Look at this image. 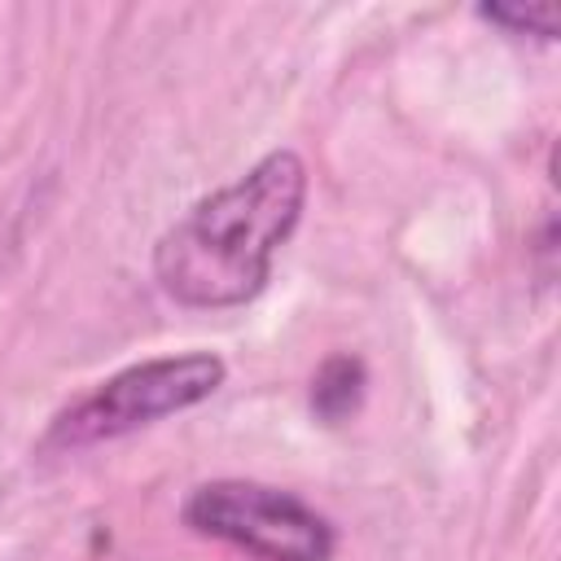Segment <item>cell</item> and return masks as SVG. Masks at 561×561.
Instances as JSON below:
<instances>
[{
    "mask_svg": "<svg viewBox=\"0 0 561 561\" xmlns=\"http://www.w3.org/2000/svg\"><path fill=\"white\" fill-rule=\"evenodd\" d=\"M180 517L193 535L232 543L259 561H333L337 552V530L320 508L254 478H215L193 486Z\"/></svg>",
    "mask_w": 561,
    "mask_h": 561,
    "instance_id": "3957f363",
    "label": "cell"
},
{
    "mask_svg": "<svg viewBox=\"0 0 561 561\" xmlns=\"http://www.w3.org/2000/svg\"><path fill=\"white\" fill-rule=\"evenodd\" d=\"M307 188V162L294 149H272L232 184L197 197L153 241L158 289L188 311L254 302L272 276L276 250L302 219Z\"/></svg>",
    "mask_w": 561,
    "mask_h": 561,
    "instance_id": "6da1fadb",
    "label": "cell"
},
{
    "mask_svg": "<svg viewBox=\"0 0 561 561\" xmlns=\"http://www.w3.org/2000/svg\"><path fill=\"white\" fill-rule=\"evenodd\" d=\"M478 18L500 26L504 35H530L539 44H552L557 39V4H522V0H508V4H478Z\"/></svg>",
    "mask_w": 561,
    "mask_h": 561,
    "instance_id": "5b68a950",
    "label": "cell"
},
{
    "mask_svg": "<svg viewBox=\"0 0 561 561\" xmlns=\"http://www.w3.org/2000/svg\"><path fill=\"white\" fill-rule=\"evenodd\" d=\"M224 377H228V364L215 351L153 355L140 364H127L48 421L44 451H83V447L136 434L162 416L206 403L224 386Z\"/></svg>",
    "mask_w": 561,
    "mask_h": 561,
    "instance_id": "7a4b0ae2",
    "label": "cell"
},
{
    "mask_svg": "<svg viewBox=\"0 0 561 561\" xmlns=\"http://www.w3.org/2000/svg\"><path fill=\"white\" fill-rule=\"evenodd\" d=\"M364 394H368V368L351 351H333L311 373V386H307V403H311L316 421H324V425L351 421L364 408Z\"/></svg>",
    "mask_w": 561,
    "mask_h": 561,
    "instance_id": "277c9868",
    "label": "cell"
}]
</instances>
